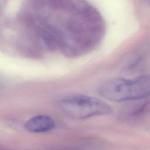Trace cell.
Segmentation results:
<instances>
[{
  "instance_id": "cell-1",
  "label": "cell",
  "mask_w": 150,
  "mask_h": 150,
  "mask_svg": "<svg viewBox=\"0 0 150 150\" xmlns=\"http://www.w3.org/2000/svg\"><path fill=\"white\" fill-rule=\"evenodd\" d=\"M99 93L105 99L114 101L144 98L150 96V76L111 79L100 87Z\"/></svg>"
},
{
  "instance_id": "cell-2",
  "label": "cell",
  "mask_w": 150,
  "mask_h": 150,
  "mask_svg": "<svg viewBox=\"0 0 150 150\" xmlns=\"http://www.w3.org/2000/svg\"><path fill=\"white\" fill-rule=\"evenodd\" d=\"M61 110L69 117L82 120L97 115L110 114L112 108L103 101L86 95H73L59 102Z\"/></svg>"
},
{
  "instance_id": "cell-3",
  "label": "cell",
  "mask_w": 150,
  "mask_h": 150,
  "mask_svg": "<svg viewBox=\"0 0 150 150\" xmlns=\"http://www.w3.org/2000/svg\"><path fill=\"white\" fill-rule=\"evenodd\" d=\"M55 127L54 120L46 115H39L29 119L25 124V128L30 132L42 133L52 130Z\"/></svg>"
},
{
  "instance_id": "cell-4",
  "label": "cell",
  "mask_w": 150,
  "mask_h": 150,
  "mask_svg": "<svg viewBox=\"0 0 150 150\" xmlns=\"http://www.w3.org/2000/svg\"><path fill=\"white\" fill-rule=\"evenodd\" d=\"M145 3L148 4V5H150V0H142Z\"/></svg>"
}]
</instances>
